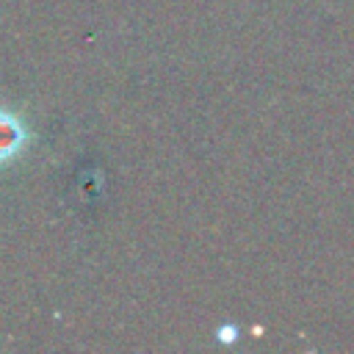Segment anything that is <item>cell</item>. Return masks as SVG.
<instances>
[{"instance_id": "1", "label": "cell", "mask_w": 354, "mask_h": 354, "mask_svg": "<svg viewBox=\"0 0 354 354\" xmlns=\"http://www.w3.org/2000/svg\"><path fill=\"white\" fill-rule=\"evenodd\" d=\"M17 127H8L3 119H0V152H8L14 144H17Z\"/></svg>"}]
</instances>
